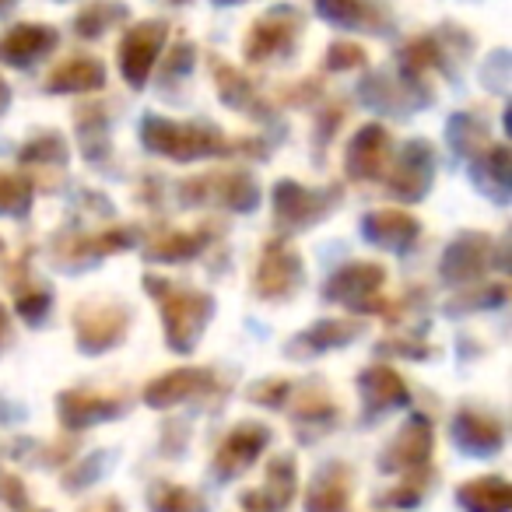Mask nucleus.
Returning a JSON list of instances; mask_svg holds the SVG:
<instances>
[{"label":"nucleus","instance_id":"obj_1","mask_svg":"<svg viewBox=\"0 0 512 512\" xmlns=\"http://www.w3.org/2000/svg\"><path fill=\"white\" fill-rule=\"evenodd\" d=\"M463 502L474 512H505L509 509V488L502 481H477L463 488Z\"/></svg>","mask_w":512,"mask_h":512},{"label":"nucleus","instance_id":"obj_2","mask_svg":"<svg viewBox=\"0 0 512 512\" xmlns=\"http://www.w3.org/2000/svg\"><path fill=\"white\" fill-rule=\"evenodd\" d=\"M85 512H116V502H102V505H95V509H85Z\"/></svg>","mask_w":512,"mask_h":512}]
</instances>
